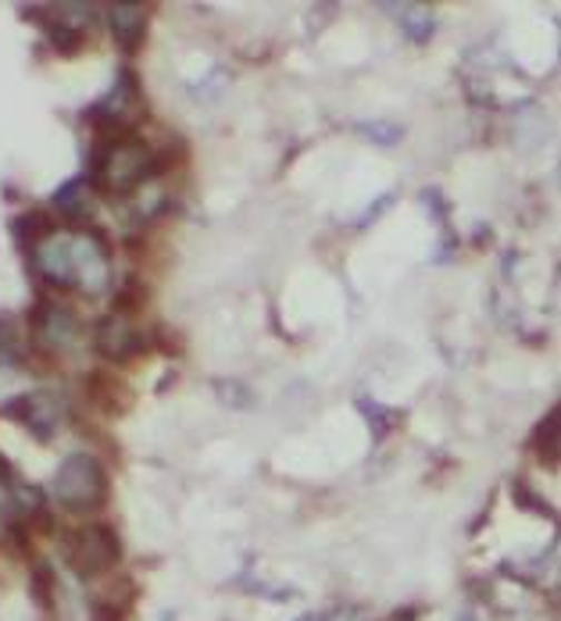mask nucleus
I'll list each match as a JSON object with an SVG mask.
<instances>
[{"instance_id":"2","label":"nucleus","mask_w":561,"mask_h":621,"mask_svg":"<svg viewBox=\"0 0 561 621\" xmlns=\"http://www.w3.org/2000/svg\"><path fill=\"white\" fill-rule=\"evenodd\" d=\"M147 179H155V154L140 136H118L97 147L87 183L105 197H129Z\"/></svg>"},{"instance_id":"3","label":"nucleus","mask_w":561,"mask_h":621,"mask_svg":"<svg viewBox=\"0 0 561 621\" xmlns=\"http://www.w3.org/2000/svg\"><path fill=\"white\" fill-rule=\"evenodd\" d=\"M50 493L68 511H94L108 500V472L97 454L72 451L50 479Z\"/></svg>"},{"instance_id":"9","label":"nucleus","mask_w":561,"mask_h":621,"mask_svg":"<svg viewBox=\"0 0 561 621\" xmlns=\"http://www.w3.org/2000/svg\"><path fill=\"white\" fill-rule=\"evenodd\" d=\"M108 26H111V37L118 43L122 55H136V50L144 47L147 40V8L140 4H111L108 8Z\"/></svg>"},{"instance_id":"1","label":"nucleus","mask_w":561,"mask_h":621,"mask_svg":"<svg viewBox=\"0 0 561 621\" xmlns=\"http://www.w3.org/2000/svg\"><path fill=\"white\" fill-rule=\"evenodd\" d=\"M37 272L58 289H79L87 297H100L111 286L108 244L97 229L55 233L32 250Z\"/></svg>"},{"instance_id":"23","label":"nucleus","mask_w":561,"mask_h":621,"mask_svg":"<svg viewBox=\"0 0 561 621\" xmlns=\"http://www.w3.org/2000/svg\"><path fill=\"white\" fill-rule=\"evenodd\" d=\"M297 621H326V614H301Z\"/></svg>"},{"instance_id":"24","label":"nucleus","mask_w":561,"mask_h":621,"mask_svg":"<svg viewBox=\"0 0 561 621\" xmlns=\"http://www.w3.org/2000/svg\"><path fill=\"white\" fill-rule=\"evenodd\" d=\"M457 621H475V614L472 611H462V614H457Z\"/></svg>"},{"instance_id":"15","label":"nucleus","mask_w":561,"mask_h":621,"mask_svg":"<svg viewBox=\"0 0 561 621\" xmlns=\"http://www.w3.org/2000/svg\"><path fill=\"white\" fill-rule=\"evenodd\" d=\"M533 446H537V454L548 469H558V407H551L548 418L537 425Z\"/></svg>"},{"instance_id":"16","label":"nucleus","mask_w":561,"mask_h":621,"mask_svg":"<svg viewBox=\"0 0 561 621\" xmlns=\"http://www.w3.org/2000/svg\"><path fill=\"white\" fill-rule=\"evenodd\" d=\"M147 286L140 283V279H129L122 289L115 293V310L111 315H122V318H129V315H136V310H140L144 304H147Z\"/></svg>"},{"instance_id":"13","label":"nucleus","mask_w":561,"mask_h":621,"mask_svg":"<svg viewBox=\"0 0 561 621\" xmlns=\"http://www.w3.org/2000/svg\"><path fill=\"white\" fill-rule=\"evenodd\" d=\"M43 29L50 37V47H55L58 55H65V58H76L82 50V43H87V32L76 29L72 22H47Z\"/></svg>"},{"instance_id":"11","label":"nucleus","mask_w":561,"mask_h":621,"mask_svg":"<svg viewBox=\"0 0 561 621\" xmlns=\"http://www.w3.org/2000/svg\"><path fill=\"white\" fill-rule=\"evenodd\" d=\"M50 204H55L58 211L65 218H72V221L87 218L90 215V183H87V176H76V179H68L65 186H58Z\"/></svg>"},{"instance_id":"21","label":"nucleus","mask_w":561,"mask_h":621,"mask_svg":"<svg viewBox=\"0 0 561 621\" xmlns=\"http://www.w3.org/2000/svg\"><path fill=\"white\" fill-rule=\"evenodd\" d=\"M515 504H519V507H533V514L554 518L551 504H543V500H540V496L530 490V482H525V479H519V482H515Z\"/></svg>"},{"instance_id":"22","label":"nucleus","mask_w":561,"mask_h":621,"mask_svg":"<svg viewBox=\"0 0 561 621\" xmlns=\"http://www.w3.org/2000/svg\"><path fill=\"white\" fill-rule=\"evenodd\" d=\"M90 614H94V621H126V611L118 608L115 600H94Z\"/></svg>"},{"instance_id":"10","label":"nucleus","mask_w":561,"mask_h":621,"mask_svg":"<svg viewBox=\"0 0 561 621\" xmlns=\"http://www.w3.org/2000/svg\"><path fill=\"white\" fill-rule=\"evenodd\" d=\"M55 233H58V226H55V218H50L47 211H26L19 218H11V236L19 239V247L29 250V254Z\"/></svg>"},{"instance_id":"20","label":"nucleus","mask_w":561,"mask_h":621,"mask_svg":"<svg viewBox=\"0 0 561 621\" xmlns=\"http://www.w3.org/2000/svg\"><path fill=\"white\" fill-rule=\"evenodd\" d=\"M358 407L368 414V422H372V433H376V443L390 433V428H394V422L401 418V414L397 411H386L383 404H376V407H372V401H358Z\"/></svg>"},{"instance_id":"12","label":"nucleus","mask_w":561,"mask_h":621,"mask_svg":"<svg viewBox=\"0 0 561 621\" xmlns=\"http://www.w3.org/2000/svg\"><path fill=\"white\" fill-rule=\"evenodd\" d=\"M390 11L401 14V29H404V37L412 40V43H430V40H433V32H436V14H433L430 8H422V4H404V8H390Z\"/></svg>"},{"instance_id":"5","label":"nucleus","mask_w":561,"mask_h":621,"mask_svg":"<svg viewBox=\"0 0 561 621\" xmlns=\"http://www.w3.org/2000/svg\"><path fill=\"white\" fill-rule=\"evenodd\" d=\"M65 561L79 579L105 575L122 561V540H118V532L105 522L76 529V532H68V540H65Z\"/></svg>"},{"instance_id":"8","label":"nucleus","mask_w":561,"mask_h":621,"mask_svg":"<svg viewBox=\"0 0 561 621\" xmlns=\"http://www.w3.org/2000/svg\"><path fill=\"white\" fill-rule=\"evenodd\" d=\"M29 325H32V333H37V339H43L47 347H55V351L72 347V339L79 333V322L72 310L50 297H37V304L29 307Z\"/></svg>"},{"instance_id":"7","label":"nucleus","mask_w":561,"mask_h":621,"mask_svg":"<svg viewBox=\"0 0 561 621\" xmlns=\"http://www.w3.org/2000/svg\"><path fill=\"white\" fill-rule=\"evenodd\" d=\"M147 347H150V339L144 333H136L129 325V318H122V315H105L94 329V351L100 357L115 361V365H122V361L144 354Z\"/></svg>"},{"instance_id":"14","label":"nucleus","mask_w":561,"mask_h":621,"mask_svg":"<svg viewBox=\"0 0 561 621\" xmlns=\"http://www.w3.org/2000/svg\"><path fill=\"white\" fill-rule=\"evenodd\" d=\"M29 590H32V597H37L40 608L50 611V608H55V597H58V572L47 561H37V564H32Z\"/></svg>"},{"instance_id":"4","label":"nucleus","mask_w":561,"mask_h":621,"mask_svg":"<svg viewBox=\"0 0 561 621\" xmlns=\"http://www.w3.org/2000/svg\"><path fill=\"white\" fill-rule=\"evenodd\" d=\"M144 115V90H140V76L132 68H122L115 76L111 90L100 97L97 103L87 108V122L105 136V140H118V136H132L136 118Z\"/></svg>"},{"instance_id":"17","label":"nucleus","mask_w":561,"mask_h":621,"mask_svg":"<svg viewBox=\"0 0 561 621\" xmlns=\"http://www.w3.org/2000/svg\"><path fill=\"white\" fill-rule=\"evenodd\" d=\"M19 486H22V482L14 479L8 457L0 454V518L11 514V511H19Z\"/></svg>"},{"instance_id":"18","label":"nucleus","mask_w":561,"mask_h":621,"mask_svg":"<svg viewBox=\"0 0 561 621\" xmlns=\"http://www.w3.org/2000/svg\"><path fill=\"white\" fill-rule=\"evenodd\" d=\"M358 132L368 136V140L380 144V147H397L404 140V129L397 122H386V118H376V122H362Z\"/></svg>"},{"instance_id":"6","label":"nucleus","mask_w":561,"mask_h":621,"mask_svg":"<svg viewBox=\"0 0 561 621\" xmlns=\"http://www.w3.org/2000/svg\"><path fill=\"white\" fill-rule=\"evenodd\" d=\"M0 414L11 422H19L22 428H29L40 443H50L58 436V428L68 414V401L55 390H37V393H19L14 401H8L0 407Z\"/></svg>"},{"instance_id":"19","label":"nucleus","mask_w":561,"mask_h":621,"mask_svg":"<svg viewBox=\"0 0 561 621\" xmlns=\"http://www.w3.org/2000/svg\"><path fill=\"white\" fill-rule=\"evenodd\" d=\"M14 361H19V333H14L8 310H0V368L14 365Z\"/></svg>"}]
</instances>
